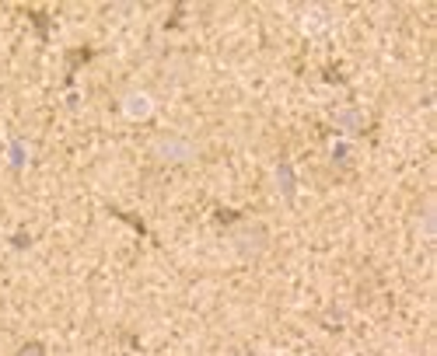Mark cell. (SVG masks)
<instances>
[{
	"mask_svg": "<svg viewBox=\"0 0 437 356\" xmlns=\"http://www.w3.org/2000/svg\"><path fill=\"white\" fill-rule=\"evenodd\" d=\"M154 154L161 161H192L196 157V144L185 140V137H161L154 144Z\"/></svg>",
	"mask_w": 437,
	"mask_h": 356,
	"instance_id": "6da1fadb",
	"label": "cell"
},
{
	"mask_svg": "<svg viewBox=\"0 0 437 356\" xmlns=\"http://www.w3.org/2000/svg\"><path fill=\"white\" fill-rule=\"evenodd\" d=\"M151 109H154V102L147 95H140V91H133V95L123 98V116H130V119H147Z\"/></svg>",
	"mask_w": 437,
	"mask_h": 356,
	"instance_id": "7a4b0ae2",
	"label": "cell"
},
{
	"mask_svg": "<svg viewBox=\"0 0 437 356\" xmlns=\"http://www.w3.org/2000/svg\"><path fill=\"white\" fill-rule=\"evenodd\" d=\"M280 185H284V196H291V192H294V178L287 175V168H280Z\"/></svg>",
	"mask_w": 437,
	"mask_h": 356,
	"instance_id": "3957f363",
	"label": "cell"
},
{
	"mask_svg": "<svg viewBox=\"0 0 437 356\" xmlns=\"http://www.w3.org/2000/svg\"><path fill=\"white\" fill-rule=\"evenodd\" d=\"M36 353H43V349H36V346H32V349H25V356H36Z\"/></svg>",
	"mask_w": 437,
	"mask_h": 356,
	"instance_id": "277c9868",
	"label": "cell"
}]
</instances>
